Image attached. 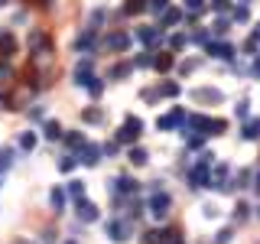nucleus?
I'll list each match as a JSON object with an SVG mask.
<instances>
[{
	"mask_svg": "<svg viewBox=\"0 0 260 244\" xmlns=\"http://www.w3.org/2000/svg\"><path fill=\"white\" fill-rule=\"evenodd\" d=\"M146 160H150V153L143 150V146H130V163H134V166H146Z\"/></svg>",
	"mask_w": 260,
	"mask_h": 244,
	"instance_id": "19",
	"label": "nucleus"
},
{
	"mask_svg": "<svg viewBox=\"0 0 260 244\" xmlns=\"http://www.w3.org/2000/svg\"><path fill=\"white\" fill-rule=\"evenodd\" d=\"M176 23H182V10H176V7L169 10L166 7V10H162V26H176Z\"/></svg>",
	"mask_w": 260,
	"mask_h": 244,
	"instance_id": "21",
	"label": "nucleus"
},
{
	"mask_svg": "<svg viewBox=\"0 0 260 244\" xmlns=\"http://www.w3.org/2000/svg\"><path fill=\"white\" fill-rule=\"evenodd\" d=\"M173 62H176V55H173V52H159V55H153V69H159V72H169V69H173Z\"/></svg>",
	"mask_w": 260,
	"mask_h": 244,
	"instance_id": "16",
	"label": "nucleus"
},
{
	"mask_svg": "<svg viewBox=\"0 0 260 244\" xmlns=\"http://www.w3.org/2000/svg\"><path fill=\"white\" fill-rule=\"evenodd\" d=\"M192 127H195V134H202V137L228 134V120H221V117H205V114H195V117H192Z\"/></svg>",
	"mask_w": 260,
	"mask_h": 244,
	"instance_id": "1",
	"label": "nucleus"
},
{
	"mask_svg": "<svg viewBox=\"0 0 260 244\" xmlns=\"http://www.w3.org/2000/svg\"><path fill=\"white\" fill-rule=\"evenodd\" d=\"M169 208H173V195H166V192H153L150 195V215L153 218H166Z\"/></svg>",
	"mask_w": 260,
	"mask_h": 244,
	"instance_id": "3",
	"label": "nucleus"
},
{
	"mask_svg": "<svg viewBox=\"0 0 260 244\" xmlns=\"http://www.w3.org/2000/svg\"><path fill=\"white\" fill-rule=\"evenodd\" d=\"M234 20H247V7H244V4L234 10Z\"/></svg>",
	"mask_w": 260,
	"mask_h": 244,
	"instance_id": "42",
	"label": "nucleus"
},
{
	"mask_svg": "<svg viewBox=\"0 0 260 244\" xmlns=\"http://www.w3.org/2000/svg\"><path fill=\"white\" fill-rule=\"evenodd\" d=\"M205 52L215 55V59H224V62L234 59V46L231 43H205Z\"/></svg>",
	"mask_w": 260,
	"mask_h": 244,
	"instance_id": "6",
	"label": "nucleus"
},
{
	"mask_svg": "<svg viewBox=\"0 0 260 244\" xmlns=\"http://www.w3.org/2000/svg\"><path fill=\"white\" fill-rule=\"evenodd\" d=\"M254 182H257V192H260V173H257V179H254Z\"/></svg>",
	"mask_w": 260,
	"mask_h": 244,
	"instance_id": "47",
	"label": "nucleus"
},
{
	"mask_svg": "<svg viewBox=\"0 0 260 244\" xmlns=\"http://www.w3.org/2000/svg\"><path fill=\"white\" fill-rule=\"evenodd\" d=\"M185 7H189V10H195V13H202V7H205V0H185Z\"/></svg>",
	"mask_w": 260,
	"mask_h": 244,
	"instance_id": "39",
	"label": "nucleus"
},
{
	"mask_svg": "<svg viewBox=\"0 0 260 244\" xmlns=\"http://www.w3.org/2000/svg\"><path fill=\"white\" fill-rule=\"evenodd\" d=\"M43 134H46V140H59V137H62L59 120H46V124H43Z\"/></svg>",
	"mask_w": 260,
	"mask_h": 244,
	"instance_id": "20",
	"label": "nucleus"
},
{
	"mask_svg": "<svg viewBox=\"0 0 260 244\" xmlns=\"http://www.w3.org/2000/svg\"><path fill=\"white\" fill-rule=\"evenodd\" d=\"M114 186H120V192H137V182H134V179H130V176H120V179H114Z\"/></svg>",
	"mask_w": 260,
	"mask_h": 244,
	"instance_id": "25",
	"label": "nucleus"
},
{
	"mask_svg": "<svg viewBox=\"0 0 260 244\" xmlns=\"http://www.w3.org/2000/svg\"><path fill=\"white\" fill-rule=\"evenodd\" d=\"M146 7H150L146 0H124V7H120V13H124V16H140V13L146 10Z\"/></svg>",
	"mask_w": 260,
	"mask_h": 244,
	"instance_id": "14",
	"label": "nucleus"
},
{
	"mask_svg": "<svg viewBox=\"0 0 260 244\" xmlns=\"http://www.w3.org/2000/svg\"><path fill=\"white\" fill-rule=\"evenodd\" d=\"M85 88H88V92H91L94 98H98V95H101V92H104V85H101V81H98V78H91V81H88V85H85Z\"/></svg>",
	"mask_w": 260,
	"mask_h": 244,
	"instance_id": "37",
	"label": "nucleus"
},
{
	"mask_svg": "<svg viewBox=\"0 0 260 244\" xmlns=\"http://www.w3.org/2000/svg\"><path fill=\"white\" fill-rule=\"evenodd\" d=\"M228 241H231V231H228V228H224V231H218V238H215V244H228Z\"/></svg>",
	"mask_w": 260,
	"mask_h": 244,
	"instance_id": "40",
	"label": "nucleus"
},
{
	"mask_svg": "<svg viewBox=\"0 0 260 244\" xmlns=\"http://www.w3.org/2000/svg\"><path fill=\"white\" fill-rule=\"evenodd\" d=\"M108 241H127V225L120 222V218H111L108 222Z\"/></svg>",
	"mask_w": 260,
	"mask_h": 244,
	"instance_id": "11",
	"label": "nucleus"
},
{
	"mask_svg": "<svg viewBox=\"0 0 260 244\" xmlns=\"http://www.w3.org/2000/svg\"><path fill=\"white\" fill-rule=\"evenodd\" d=\"M69 195H72V199H85V182H81V179H72V182H69Z\"/></svg>",
	"mask_w": 260,
	"mask_h": 244,
	"instance_id": "24",
	"label": "nucleus"
},
{
	"mask_svg": "<svg viewBox=\"0 0 260 244\" xmlns=\"http://www.w3.org/2000/svg\"><path fill=\"white\" fill-rule=\"evenodd\" d=\"M189 186L192 189H208L211 186V176H208V163H199V166L189 173Z\"/></svg>",
	"mask_w": 260,
	"mask_h": 244,
	"instance_id": "4",
	"label": "nucleus"
},
{
	"mask_svg": "<svg viewBox=\"0 0 260 244\" xmlns=\"http://www.w3.org/2000/svg\"><path fill=\"white\" fill-rule=\"evenodd\" d=\"M162 241V231H146L143 234V244H159Z\"/></svg>",
	"mask_w": 260,
	"mask_h": 244,
	"instance_id": "35",
	"label": "nucleus"
},
{
	"mask_svg": "<svg viewBox=\"0 0 260 244\" xmlns=\"http://www.w3.org/2000/svg\"><path fill=\"white\" fill-rule=\"evenodd\" d=\"M13 244H36V241H29V238H16Z\"/></svg>",
	"mask_w": 260,
	"mask_h": 244,
	"instance_id": "46",
	"label": "nucleus"
},
{
	"mask_svg": "<svg viewBox=\"0 0 260 244\" xmlns=\"http://www.w3.org/2000/svg\"><path fill=\"white\" fill-rule=\"evenodd\" d=\"M75 163H78L75 157H65V160L59 163V169H62V173H72V169H75Z\"/></svg>",
	"mask_w": 260,
	"mask_h": 244,
	"instance_id": "36",
	"label": "nucleus"
},
{
	"mask_svg": "<svg viewBox=\"0 0 260 244\" xmlns=\"http://www.w3.org/2000/svg\"><path fill=\"white\" fill-rule=\"evenodd\" d=\"M182 120H185V114H182V111L176 108V111L162 114V117L156 120V127H159V130H173V127H179V124H182Z\"/></svg>",
	"mask_w": 260,
	"mask_h": 244,
	"instance_id": "9",
	"label": "nucleus"
},
{
	"mask_svg": "<svg viewBox=\"0 0 260 244\" xmlns=\"http://www.w3.org/2000/svg\"><path fill=\"white\" fill-rule=\"evenodd\" d=\"M244 140H260V117H254V120H247L244 124Z\"/></svg>",
	"mask_w": 260,
	"mask_h": 244,
	"instance_id": "18",
	"label": "nucleus"
},
{
	"mask_svg": "<svg viewBox=\"0 0 260 244\" xmlns=\"http://www.w3.org/2000/svg\"><path fill=\"white\" fill-rule=\"evenodd\" d=\"M185 43H189V39H185L182 33H176V36L169 39V49H173V52H179V49H185Z\"/></svg>",
	"mask_w": 260,
	"mask_h": 244,
	"instance_id": "32",
	"label": "nucleus"
},
{
	"mask_svg": "<svg viewBox=\"0 0 260 244\" xmlns=\"http://www.w3.org/2000/svg\"><path fill=\"white\" fill-rule=\"evenodd\" d=\"M13 55H16V36L0 33V59H13Z\"/></svg>",
	"mask_w": 260,
	"mask_h": 244,
	"instance_id": "10",
	"label": "nucleus"
},
{
	"mask_svg": "<svg viewBox=\"0 0 260 244\" xmlns=\"http://www.w3.org/2000/svg\"><path fill=\"white\" fill-rule=\"evenodd\" d=\"M49 202H52V211H55V215H62V211H65V189L55 186L52 195H49Z\"/></svg>",
	"mask_w": 260,
	"mask_h": 244,
	"instance_id": "17",
	"label": "nucleus"
},
{
	"mask_svg": "<svg viewBox=\"0 0 260 244\" xmlns=\"http://www.w3.org/2000/svg\"><path fill=\"white\" fill-rule=\"evenodd\" d=\"M247 211H250V208H247V205H244V202H241V205L234 208V215H238V218H247Z\"/></svg>",
	"mask_w": 260,
	"mask_h": 244,
	"instance_id": "43",
	"label": "nucleus"
},
{
	"mask_svg": "<svg viewBox=\"0 0 260 244\" xmlns=\"http://www.w3.org/2000/svg\"><path fill=\"white\" fill-rule=\"evenodd\" d=\"M140 134H143V120L130 114V117L124 120V127L117 130V143H127V146H134L137 140H140Z\"/></svg>",
	"mask_w": 260,
	"mask_h": 244,
	"instance_id": "2",
	"label": "nucleus"
},
{
	"mask_svg": "<svg viewBox=\"0 0 260 244\" xmlns=\"http://www.w3.org/2000/svg\"><path fill=\"white\" fill-rule=\"evenodd\" d=\"M91 69H94V62H91V59H85V62H81L78 69H75V81H78V85H88V81L94 78V75H91Z\"/></svg>",
	"mask_w": 260,
	"mask_h": 244,
	"instance_id": "15",
	"label": "nucleus"
},
{
	"mask_svg": "<svg viewBox=\"0 0 260 244\" xmlns=\"http://www.w3.org/2000/svg\"><path fill=\"white\" fill-rule=\"evenodd\" d=\"M104 46H108L111 52H127V49H130V36H127V33H111Z\"/></svg>",
	"mask_w": 260,
	"mask_h": 244,
	"instance_id": "8",
	"label": "nucleus"
},
{
	"mask_svg": "<svg viewBox=\"0 0 260 244\" xmlns=\"http://www.w3.org/2000/svg\"><path fill=\"white\" fill-rule=\"evenodd\" d=\"M195 101H202V104H218V101H221V92H215V88H195Z\"/></svg>",
	"mask_w": 260,
	"mask_h": 244,
	"instance_id": "13",
	"label": "nucleus"
},
{
	"mask_svg": "<svg viewBox=\"0 0 260 244\" xmlns=\"http://www.w3.org/2000/svg\"><path fill=\"white\" fill-rule=\"evenodd\" d=\"M10 166H13V150H10V146H4V150H0V176H4Z\"/></svg>",
	"mask_w": 260,
	"mask_h": 244,
	"instance_id": "22",
	"label": "nucleus"
},
{
	"mask_svg": "<svg viewBox=\"0 0 260 244\" xmlns=\"http://www.w3.org/2000/svg\"><path fill=\"white\" fill-rule=\"evenodd\" d=\"M192 43H202V46H205L208 43V33H192Z\"/></svg>",
	"mask_w": 260,
	"mask_h": 244,
	"instance_id": "41",
	"label": "nucleus"
},
{
	"mask_svg": "<svg viewBox=\"0 0 260 244\" xmlns=\"http://www.w3.org/2000/svg\"><path fill=\"white\" fill-rule=\"evenodd\" d=\"M250 72H254V75H257V78H260V59H257V62H254V65H250Z\"/></svg>",
	"mask_w": 260,
	"mask_h": 244,
	"instance_id": "44",
	"label": "nucleus"
},
{
	"mask_svg": "<svg viewBox=\"0 0 260 244\" xmlns=\"http://www.w3.org/2000/svg\"><path fill=\"white\" fill-rule=\"evenodd\" d=\"M146 65H153V52H143L134 59V69H146Z\"/></svg>",
	"mask_w": 260,
	"mask_h": 244,
	"instance_id": "33",
	"label": "nucleus"
},
{
	"mask_svg": "<svg viewBox=\"0 0 260 244\" xmlns=\"http://www.w3.org/2000/svg\"><path fill=\"white\" fill-rule=\"evenodd\" d=\"M137 39H140L143 46H156L159 39H162V33L156 26H140V29H137Z\"/></svg>",
	"mask_w": 260,
	"mask_h": 244,
	"instance_id": "12",
	"label": "nucleus"
},
{
	"mask_svg": "<svg viewBox=\"0 0 260 244\" xmlns=\"http://www.w3.org/2000/svg\"><path fill=\"white\" fill-rule=\"evenodd\" d=\"M146 4H150V10H156V13H162L169 7V0H146Z\"/></svg>",
	"mask_w": 260,
	"mask_h": 244,
	"instance_id": "38",
	"label": "nucleus"
},
{
	"mask_svg": "<svg viewBox=\"0 0 260 244\" xmlns=\"http://www.w3.org/2000/svg\"><path fill=\"white\" fill-rule=\"evenodd\" d=\"M29 4H36V7H49L52 0H29Z\"/></svg>",
	"mask_w": 260,
	"mask_h": 244,
	"instance_id": "45",
	"label": "nucleus"
},
{
	"mask_svg": "<svg viewBox=\"0 0 260 244\" xmlns=\"http://www.w3.org/2000/svg\"><path fill=\"white\" fill-rule=\"evenodd\" d=\"M65 140H69V146H72V150H81V146H85V143H88V140H85V137H81V134H78V130H72V134H69V137H65Z\"/></svg>",
	"mask_w": 260,
	"mask_h": 244,
	"instance_id": "27",
	"label": "nucleus"
},
{
	"mask_svg": "<svg viewBox=\"0 0 260 244\" xmlns=\"http://www.w3.org/2000/svg\"><path fill=\"white\" fill-rule=\"evenodd\" d=\"M159 95L176 98V95H179V85H176V81H162V85H159Z\"/></svg>",
	"mask_w": 260,
	"mask_h": 244,
	"instance_id": "30",
	"label": "nucleus"
},
{
	"mask_svg": "<svg viewBox=\"0 0 260 244\" xmlns=\"http://www.w3.org/2000/svg\"><path fill=\"white\" fill-rule=\"evenodd\" d=\"M81 117H85L88 124H101V120H104V111H98V108H88L85 114H81Z\"/></svg>",
	"mask_w": 260,
	"mask_h": 244,
	"instance_id": "26",
	"label": "nucleus"
},
{
	"mask_svg": "<svg viewBox=\"0 0 260 244\" xmlns=\"http://www.w3.org/2000/svg\"><path fill=\"white\" fill-rule=\"evenodd\" d=\"M75 215L81 218V222H94L98 218V205L88 199H75Z\"/></svg>",
	"mask_w": 260,
	"mask_h": 244,
	"instance_id": "7",
	"label": "nucleus"
},
{
	"mask_svg": "<svg viewBox=\"0 0 260 244\" xmlns=\"http://www.w3.org/2000/svg\"><path fill=\"white\" fill-rule=\"evenodd\" d=\"M101 146H98V143H85V146H81V150H78V163H85V166H98V163H101Z\"/></svg>",
	"mask_w": 260,
	"mask_h": 244,
	"instance_id": "5",
	"label": "nucleus"
},
{
	"mask_svg": "<svg viewBox=\"0 0 260 244\" xmlns=\"http://www.w3.org/2000/svg\"><path fill=\"white\" fill-rule=\"evenodd\" d=\"M211 10H215V13H228V10H231V0H211Z\"/></svg>",
	"mask_w": 260,
	"mask_h": 244,
	"instance_id": "34",
	"label": "nucleus"
},
{
	"mask_svg": "<svg viewBox=\"0 0 260 244\" xmlns=\"http://www.w3.org/2000/svg\"><path fill=\"white\" fill-rule=\"evenodd\" d=\"M228 29H231V20H228V16H218L215 26H211V33H218V36H221V33H228Z\"/></svg>",
	"mask_w": 260,
	"mask_h": 244,
	"instance_id": "28",
	"label": "nucleus"
},
{
	"mask_svg": "<svg viewBox=\"0 0 260 244\" xmlns=\"http://www.w3.org/2000/svg\"><path fill=\"white\" fill-rule=\"evenodd\" d=\"M32 146H36V134H32V130H26V134L20 137V150H32Z\"/></svg>",
	"mask_w": 260,
	"mask_h": 244,
	"instance_id": "29",
	"label": "nucleus"
},
{
	"mask_svg": "<svg viewBox=\"0 0 260 244\" xmlns=\"http://www.w3.org/2000/svg\"><path fill=\"white\" fill-rule=\"evenodd\" d=\"M130 72H134V65H130V62H117V65L111 69V78H127Z\"/></svg>",
	"mask_w": 260,
	"mask_h": 244,
	"instance_id": "23",
	"label": "nucleus"
},
{
	"mask_svg": "<svg viewBox=\"0 0 260 244\" xmlns=\"http://www.w3.org/2000/svg\"><path fill=\"white\" fill-rule=\"evenodd\" d=\"M94 43H98V36H94V29H88V33H85V36H81V39H78V49H91Z\"/></svg>",
	"mask_w": 260,
	"mask_h": 244,
	"instance_id": "31",
	"label": "nucleus"
}]
</instances>
